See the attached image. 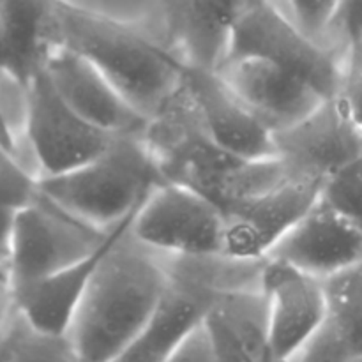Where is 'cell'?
<instances>
[{
    "mask_svg": "<svg viewBox=\"0 0 362 362\" xmlns=\"http://www.w3.org/2000/svg\"><path fill=\"white\" fill-rule=\"evenodd\" d=\"M339 2L341 0H285V13L310 37L325 42Z\"/></svg>",
    "mask_w": 362,
    "mask_h": 362,
    "instance_id": "7402d4cb",
    "label": "cell"
},
{
    "mask_svg": "<svg viewBox=\"0 0 362 362\" xmlns=\"http://www.w3.org/2000/svg\"><path fill=\"white\" fill-rule=\"evenodd\" d=\"M359 41H362V0H341L325 42L343 55L349 46Z\"/></svg>",
    "mask_w": 362,
    "mask_h": 362,
    "instance_id": "603a6c76",
    "label": "cell"
},
{
    "mask_svg": "<svg viewBox=\"0 0 362 362\" xmlns=\"http://www.w3.org/2000/svg\"><path fill=\"white\" fill-rule=\"evenodd\" d=\"M163 180L145 134H115L101 154L62 175L42 177L37 189L78 218L110 230Z\"/></svg>",
    "mask_w": 362,
    "mask_h": 362,
    "instance_id": "3957f363",
    "label": "cell"
},
{
    "mask_svg": "<svg viewBox=\"0 0 362 362\" xmlns=\"http://www.w3.org/2000/svg\"><path fill=\"white\" fill-rule=\"evenodd\" d=\"M21 325H23V322H21V318L18 317L16 324L13 325V329L9 331V334H7L6 338L0 341V362L6 361L7 354H9L11 349H13V345H14V341H16V336H18V332H20Z\"/></svg>",
    "mask_w": 362,
    "mask_h": 362,
    "instance_id": "83f0119b",
    "label": "cell"
},
{
    "mask_svg": "<svg viewBox=\"0 0 362 362\" xmlns=\"http://www.w3.org/2000/svg\"><path fill=\"white\" fill-rule=\"evenodd\" d=\"M207 324L211 327L212 336H214L219 362H265L260 357L255 356L251 350H247L240 343V339L223 324V320L214 311H211V315L207 317Z\"/></svg>",
    "mask_w": 362,
    "mask_h": 362,
    "instance_id": "484cf974",
    "label": "cell"
},
{
    "mask_svg": "<svg viewBox=\"0 0 362 362\" xmlns=\"http://www.w3.org/2000/svg\"><path fill=\"white\" fill-rule=\"evenodd\" d=\"M112 228L103 230L78 218L37 189V194L14 216L9 247L13 288L76 264L98 250Z\"/></svg>",
    "mask_w": 362,
    "mask_h": 362,
    "instance_id": "52a82bcc",
    "label": "cell"
},
{
    "mask_svg": "<svg viewBox=\"0 0 362 362\" xmlns=\"http://www.w3.org/2000/svg\"><path fill=\"white\" fill-rule=\"evenodd\" d=\"M216 71L272 133L300 122L325 101L303 78L253 57L226 59Z\"/></svg>",
    "mask_w": 362,
    "mask_h": 362,
    "instance_id": "5bb4252c",
    "label": "cell"
},
{
    "mask_svg": "<svg viewBox=\"0 0 362 362\" xmlns=\"http://www.w3.org/2000/svg\"><path fill=\"white\" fill-rule=\"evenodd\" d=\"M16 320L18 315L14 310L13 283H11L9 269L6 265H0V341L9 334Z\"/></svg>",
    "mask_w": 362,
    "mask_h": 362,
    "instance_id": "4316f807",
    "label": "cell"
},
{
    "mask_svg": "<svg viewBox=\"0 0 362 362\" xmlns=\"http://www.w3.org/2000/svg\"><path fill=\"white\" fill-rule=\"evenodd\" d=\"M235 57H253L290 71L325 99L339 94L341 53L300 30L274 0H257L235 21L223 60Z\"/></svg>",
    "mask_w": 362,
    "mask_h": 362,
    "instance_id": "5b68a950",
    "label": "cell"
},
{
    "mask_svg": "<svg viewBox=\"0 0 362 362\" xmlns=\"http://www.w3.org/2000/svg\"><path fill=\"white\" fill-rule=\"evenodd\" d=\"M4 362H76V357L66 336L41 334L23 324Z\"/></svg>",
    "mask_w": 362,
    "mask_h": 362,
    "instance_id": "44dd1931",
    "label": "cell"
},
{
    "mask_svg": "<svg viewBox=\"0 0 362 362\" xmlns=\"http://www.w3.org/2000/svg\"><path fill=\"white\" fill-rule=\"evenodd\" d=\"M322 186V180L290 179L274 189L226 207L223 211V257L239 262H264L317 204Z\"/></svg>",
    "mask_w": 362,
    "mask_h": 362,
    "instance_id": "9c48e42d",
    "label": "cell"
},
{
    "mask_svg": "<svg viewBox=\"0 0 362 362\" xmlns=\"http://www.w3.org/2000/svg\"><path fill=\"white\" fill-rule=\"evenodd\" d=\"M4 60V53H2V30H0V66H2Z\"/></svg>",
    "mask_w": 362,
    "mask_h": 362,
    "instance_id": "f546056e",
    "label": "cell"
},
{
    "mask_svg": "<svg viewBox=\"0 0 362 362\" xmlns=\"http://www.w3.org/2000/svg\"><path fill=\"white\" fill-rule=\"evenodd\" d=\"M62 0H0L2 66L28 81L57 45V23Z\"/></svg>",
    "mask_w": 362,
    "mask_h": 362,
    "instance_id": "d6986e66",
    "label": "cell"
},
{
    "mask_svg": "<svg viewBox=\"0 0 362 362\" xmlns=\"http://www.w3.org/2000/svg\"><path fill=\"white\" fill-rule=\"evenodd\" d=\"M166 283L165 257L127 230L103 258L66 334L76 362L119 361L145 327Z\"/></svg>",
    "mask_w": 362,
    "mask_h": 362,
    "instance_id": "6da1fadb",
    "label": "cell"
},
{
    "mask_svg": "<svg viewBox=\"0 0 362 362\" xmlns=\"http://www.w3.org/2000/svg\"><path fill=\"white\" fill-rule=\"evenodd\" d=\"M327 317L290 362H362V262L325 279Z\"/></svg>",
    "mask_w": 362,
    "mask_h": 362,
    "instance_id": "ac0fdd59",
    "label": "cell"
},
{
    "mask_svg": "<svg viewBox=\"0 0 362 362\" xmlns=\"http://www.w3.org/2000/svg\"><path fill=\"white\" fill-rule=\"evenodd\" d=\"M276 156L293 179L322 180L362 154V127L339 95L274 133Z\"/></svg>",
    "mask_w": 362,
    "mask_h": 362,
    "instance_id": "30bf717a",
    "label": "cell"
},
{
    "mask_svg": "<svg viewBox=\"0 0 362 362\" xmlns=\"http://www.w3.org/2000/svg\"><path fill=\"white\" fill-rule=\"evenodd\" d=\"M41 67L64 101L95 127L110 134H145L147 117L81 53L57 42Z\"/></svg>",
    "mask_w": 362,
    "mask_h": 362,
    "instance_id": "7c38bea8",
    "label": "cell"
},
{
    "mask_svg": "<svg viewBox=\"0 0 362 362\" xmlns=\"http://www.w3.org/2000/svg\"><path fill=\"white\" fill-rule=\"evenodd\" d=\"M57 42L90 60L148 120L182 85L186 62L165 39L71 0L60 2Z\"/></svg>",
    "mask_w": 362,
    "mask_h": 362,
    "instance_id": "7a4b0ae2",
    "label": "cell"
},
{
    "mask_svg": "<svg viewBox=\"0 0 362 362\" xmlns=\"http://www.w3.org/2000/svg\"><path fill=\"white\" fill-rule=\"evenodd\" d=\"M320 197L362 233V154L324 180Z\"/></svg>",
    "mask_w": 362,
    "mask_h": 362,
    "instance_id": "ffe728a7",
    "label": "cell"
},
{
    "mask_svg": "<svg viewBox=\"0 0 362 362\" xmlns=\"http://www.w3.org/2000/svg\"><path fill=\"white\" fill-rule=\"evenodd\" d=\"M182 87L219 147L244 159L276 156L274 133L237 98L218 71L186 64Z\"/></svg>",
    "mask_w": 362,
    "mask_h": 362,
    "instance_id": "4fadbf2b",
    "label": "cell"
},
{
    "mask_svg": "<svg viewBox=\"0 0 362 362\" xmlns=\"http://www.w3.org/2000/svg\"><path fill=\"white\" fill-rule=\"evenodd\" d=\"M115 134L74 112L39 66L27 81V117L18 159L35 177L71 172L101 154Z\"/></svg>",
    "mask_w": 362,
    "mask_h": 362,
    "instance_id": "8992f818",
    "label": "cell"
},
{
    "mask_svg": "<svg viewBox=\"0 0 362 362\" xmlns=\"http://www.w3.org/2000/svg\"><path fill=\"white\" fill-rule=\"evenodd\" d=\"M145 141L163 179L198 191L223 211L246 159L230 154L209 136L182 85L148 120Z\"/></svg>",
    "mask_w": 362,
    "mask_h": 362,
    "instance_id": "277c9868",
    "label": "cell"
},
{
    "mask_svg": "<svg viewBox=\"0 0 362 362\" xmlns=\"http://www.w3.org/2000/svg\"><path fill=\"white\" fill-rule=\"evenodd\" d=\"M267 258L325 281L362 262V233L320 197Z\"/></svg>",
    "mask_w": 362,
    "mask_h": 362,
    "instance_id": "2e32d148",
    "label": "cell"
},
{
    "mask_svg": "<svg viewBox=\"0 0 362 362\" xmlns=\"http://www.w3.org/2000/svg\"><path fill=\"white\" fill-rule=\"evenodd\" d=\"M0 147L7 148L9 152H13L16 156V141H14L13 134H11L9 127H7L6 120H4L2 113H0Z\"/></svg>",
    "mask_w": 362,
    "mask_h": 362,
    "instance_id": "f1b7e54d",
    "label": "cell"
},
{
    "mask_svg": "<svg viewBox=\"0 0 362 362\" xmlns=\"http://www.w3.org/2000/svg\"><path fill=\"white\" fill-rule=\"evenodd\" d=\"M260 288L267 297L271 359L290 362L325 322V281L281 260L265 258Z\"/></svg>",
    "mask_w": 362,
    "mask_h": 362,
    "instance_id": "8fae6325",
    "label": "cell"
},
{
    "mask_svg": "<svg viewBox=\"0 0 362 362\" xmlns=\"http://www.w3.org/2000/svg\"><path fill=\"white\" fill-rule=\"evenodd\" d=\"M257 0H158L163 39L191 66L218 69L232 28Z\"/></svg>",
    "mask_w": 362,
    "mask_h": 362,
    "instance_id": "e0dca14e",
    "label": "cell"
},
{
    "mask_svg": "<svg viewBox=\"0 0 362 362\" xmlns=\"http://www.w3.org/2000/svg\"><path fill=\"white\" fill-rule=\"evenodd\" d=\"M136 211L117 223L110 232L108 239L90 255L78 260L76 264L45 279L13 288L14 310L27 327L48 336L67 334L74 313H76L88 285L94 279L103 258L112 250L113 244L129 230Z\"/></svg>",
    "mask_w": 362,
    "mask_h": 362,
    "instance_id": "9a60e30c",
    "label": "cell"
},
{
    "mask_svg": "<svg viewBox=\"0 0 362 362\" xmlns=\"http://www.w3.org/2000/svg\"><path fill=\"white\" fill-rule=\"evenodd\" d=\"M339 98L362 127V41L349 46L343 53V73Z\"/></svg>",
    "mask_w": 362,
    "mask_h": 362,
    "instance_id": "cb8c5ba5",
    "label": "cell"
},
{
    "mask_svg": "<svg viewBox=\"0 0 362 362\" xmlns=\"http://www.w3.org/2000/svg\"><path fill=\"white\" fill-rule=\"evenodd\" d=\"M165 362H219L214 336L207 320L198 325Z\"/></svg>",
    "mask_w": 362,
    "mask_h": 362,
    "instance_id": "d4e9b609",
    "label": "cell"
},
{
    "mask_svg": "<svg viewBox=\"0 0 362 362\" xmlns=\"http://www.w3.org/2000/svg\"><path fill=\"white\" fill-rule=\"evenodd\" d=\"M223 230L221 207L198 191L163 180L141 202L129 233L163 257L207 258L223 253Z\"/></svg>",
    "mask_w": 362,
    "mask_h": 362,
    "instance_id": "ba28073f",
    "label": "cell"
}]
</instances>
